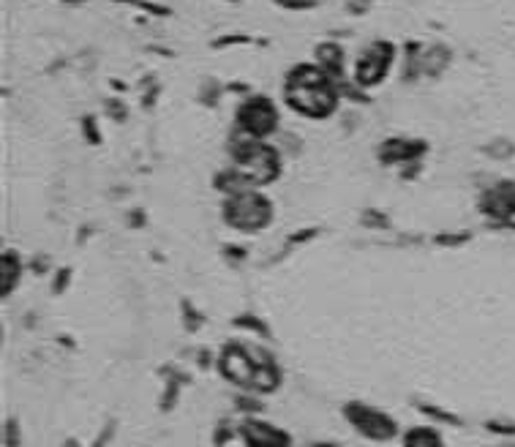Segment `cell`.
<instances>
[{"mask_svg":"<svg viewBox=\"0 0 515 447\" xmlns=\"http://www.w3.org/2000/svg\"><path fill=\"white\" fill-rule=\"evenodd\" d=\"M284 98L294 112H300V115L324 121L339 109L341 88L336 80H330L316 63H300L286 74Z\"/></svg>","mask_w":515,"mask_h":447,"instance_id":"obj_1","label":"cell"},{"mask_svg":"<svg viewBox=\"0 0 515 447\" xmlns=\"http://www.w3.org/2000/svg\"><path fill=\"white\" fill-rule=\"evenodd\" d=\"M230 153L235 161L238 175L256 189V185H268L278 177L281 172V156L273 145L265 139H254L243 129H235L230 137Z\"/></svg>","mask_w":515,"mask_h":447,"instance_id":"obj_2","label":"cell"},{"mask_svg":"<svg viewBox=\"0 0 515 447\" xmlns=\"http://www.w3.org/2000/svg\"><path fill=\"white\" fill-rule=\"evenodd\" d=\"M224 221L232 230H240V232H260V230L270 227L273 202L254 189L232 194L224 202Z\"/></svg>","mask_w":515,"mask_h":447,"instance_id":"obj_3","label":"cell"},{"mask_svg":"<svg viewBox=\"0 0 515 447\" xmlns=\"http://www.w3.org/2000/svg\"><path fill=\"white\" fill-rule=\"evenodd\" d=\"M344 418L360 436L371 442H390L398 436V420L390 418L385 409H377L371 404H363V401L344 404Z\"/></svg>","mask_w":515,"mask_h":447,"instance_id":"obj_4","label":"cell"},{"mask_svg":"<svg viewBox=\"0 0 515 447\" xmlns=\"http://www.w3.org/2000/svg\"><path fill=\"white\" fill-rule=\"evenodd\" d=\"M395 60V44L393 42H374V44H368L357 63H355V85L357 88H374L379 85L385 77H387V71Z\"/></svg>","mask_w":515,"mask_h":447,"instance_id":"obj_5","label":"cell"},{"mask_svg":"<svg viewBox=\"0 0 515 447\" xmlns=\"http://www.w3.org/2000/svg\"><path fill=\"white\" fill-rule=\"evenodd\" d=\"M238 129L254 139H268L278 129V109L268 96H248L238 106Z\"/></svg>","mask_w":515,"mask_h":447,"instance_id":"obj_6","label":"cell"},{"mask_svg":"<svg viewBox=\"0 0 515 447\" xmlns=\"http://www.w3.org/2000/svg\"><path fill=\"white\" fill-rule=\"evenodd\" d=\"M262 360H268V355L256 357L254 352H248L243 344H227L221 349V357H218V371L224 374V380H230L232 385L238 388H246L251 390L254 380H256V371H260Z\"/></svg>","mask_w":515,"mask_h":447,"instance_id":"obj_7","label":"cell"},{"mask_svg":"<svg viewBox=\"0 0 515 447\" xmlns=\"http://www.w3.org/2000/svg\"><path fill=\"white\" fill-rule=\"evenodd\" d=\"M238 434L246 447H289L292 444V436L284 428L268 420H260V418H246L238 426Z\"/></svg>","mask_w":515,"mask_h":447,"instance_id":"obj_8","label":"cell"},{"mask_svg":"<svg viewBox=\"0 0 515 447\" xmlns=\"http://www.w3.org/2000/svg\"><path fill=\"white\" fill-rule=\"evenodd\" d=\"M480 208L494 221H507V216L515 210V180H502L483 194Z\"/></svg>","mask_w":515,"mask_h":447,"instance_id":"obj_9","label":"cell"},{"mask_svg":"<svg viewBox=\"0 0 515 447\" xmlns=\"http://www.w3.org/2000/svg\"><path fill=\"white\" fill-rule=\"evenodd\" d=\"M425 142L417 139H385L379 145V161L382 164H403V161H415L423 156Z\"/></svg>","mask_w":515,"mask_h":447,"instance_id":"obj_10","label":"cell"},{"mask_svg":"<svg viewBox=\"0 0 515 447\" xmlns=\"http://www.w3.org/2000/svg\"><path fill=\"white\" fill-rule=\"evenodd\" d=\"M316 66L327 74L330 80H336L341 88V77H344V50L336 42H324L316 47Z\"/></svg>","mask_w":515,"mask_h":447,"instance_id":"obj_11","label":"cell"},{"mask_svg":"<svg viewBox=\"0 0 515 447\" xmlns=\"http://www.w3.org/2000/svg\"><path fill=\"white\" fill-rule=\"evenodd\" d=\"M278 385H281V371H278V365L270 357L262 360L260 371H256V380H254L251 390L254 393H273Z\"/></svg>","mask_w":515,"mask_h":447,"instance_id":"obj_12","label":"cell"},{"mask_svg":"<svg viewBox=\"0 0 515 447\" xmlns=\"http://www.w3.org/2000/svg\"><path fill=\"white\" fill-rule=\"evenodd\" d=\"M403 447H445V439H441L436 428L420 426L403 434Z\"/></svg>","mask_w":515,"mask_h":447,"instance_id":"obj_13","label":"cell"},{"mask_svg":"<svg viewBox=\"0 0 515 447\" xmlns=\"http://www.w3.org/2000/svg\"><path fill=\"white\" fill-rule=\"evenodd\" d=\"M20 259H17V254L14 251H6V256H4V294H12L14 292V286H17V281H20Z\"/></svg>","mask_w":515,"mask_h":447,"instance_id":"obj_14","label":"cell"},{"mask_svg":"<svg viewBox=\"0 0 515 447\" xmlns=\"http://www.w3.org/2000/svg\"><path fill=\"white\" fill-rule=\"evenodd\" d=\"M488 431H494V434H504V436H515V426H512V423H499V420H491V423H488Z\"/></svg>","mask_w":515,"mask_h":447,"instance_id":"obj_15","label":"cell"},{"mask_svg":"<svg viewBox=\"0 0 515 447\" xmlns=\"http://www.w3.org/2000/svg\"><path fill=\"white\" fill-rule=\"evenodd\" d=\"M113 434H115V423H106L104 426V431L96 436V442H93V447H106V442L113 439Z\"/></svg>","mask_w":515,"mask_h":447,"instance_id":"obj_16","label":"cell"},{"mask_svg":"<svg viewBox=\"0 0 515 447\" xmlns=\"http://www.w3.org/2000/svg\"><path fill=\"white\" fill-rule=\"evenodd\" d=\"M6 444H9V447H17V444H20V431H17V420H9V423H6Z\"/></svg>","mask_w":515,"mask_h":447,"instance_id":"obj_17","label":"cell"},{"mask_svg":"<svg viewBox=\"0 0 515 447\" xmlns=\"http://www.w3.org/2000/svg\"><path fill=\"white\" fill-rule=\"evenodd\" d=\"M423 412H425V415H433L436 420H445V423H453V426L458 423V418H453V415H445V412H439V409H433V406H423Z\"/></svg>","mask_w":515,"mask_h":447,"instance_id":"obj_18","label":"cell"},{"mask_svg":"<svg viewBox=\"0 0 515 447\" xmlns=\"http://www.w3.org/2000/svg\"><path fill=\"white\" fill-rule=\"evenodd\" d=\"M281 6H289V9H311L314 0H276Z\"/></svg>","mask_w":515,"mask_h":447,"instance_id":"obj_19","label":"cell"},{"mask_svg":"<svg viewBox=\"0 0 515 447\" xmlns=\"http://www.w3.org/2000/svg\"><path fill=\"white\" fill-rule=\"evenodd\" d=\"M238 406L243 409V412H260V404H256V401H251V398H238Z\"/></svg>","mask_w":515,"mask_h":447,"instance_id":"obj_20","label":"cell"},{"mask_svg":"<svg viewBox=\"0 0 515 447\" xmlns=\"http://www.w3.org/2000/svg\"><path fill=\"white\" fill-rule=\"evenodd\" d=\"M504 227H510V230H515V210L507 216V221H504Z\"/></svg>","mask_w":515,"mask_h":447,"instance_id":"obj_21","label":"cell"},{"mask_svg":"<svg viewBox=\"0 0 515 447\" xmlns=\"http://www.w3.org/2000/svg\"><path fill=\"white\" fill-rule=\"evenodd\" d=\"M311 447H341V444H333V442H319V444H311Z\"/></svg>","mask_w":515,"mask_h":447,"instance_id":"obj_22","label":"cell"},{"mask_svg":"<svg viewBox=\"0 0 515 447\" xmlns=\"http://www.w3.org/2000/svg\"><path fill=\"white\" fill-rule=\"evenodd\" d=\"M66 4H85V0H66Z\"/></svg>","mask_w":515,"mask_h":447,"instance_id":"obj_23","label":"cell"},{"mask_svg":"<svg viewBox=\"0 0 515 447\" xmlns=\"http://www.w3.org/2000/svg\"><path fill=\"white\" fill-rule=\"evenodd\" d=\"M504 447H515V442H510V444H504Z\"/></svg>","mask_w":515,"mask_h":447,"instance_id":"obj_24","label":"cell"}]
</instances>
